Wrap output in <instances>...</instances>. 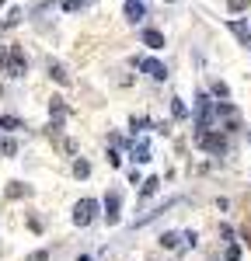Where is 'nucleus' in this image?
<instances>
[{"label":"nucleus","instance_id":"4be33fe9","mask_svg":"<svg viewBox=\"0 0 251 261\" xmlns=\"http://www.w3.org/2000/svg\"><path fill=\"white\" fill-rule=\"evenodd\" d=\"M227 11L230 14H244L248 11V0H227Z\"/></svg>","mask_w":251,"mask_h":261},{"label":"nucleus","instance_id":"1a4fd4ad","mask_svg":"<svg viewBox=\"0 0 251 261\" xmlns=\"http://www.w3.org/2000/svg\"><path fill=\"white\" fill-rule=\"evenodd\" d=\"M129 153H133V161H136V164H146V161H150V143H146L143 136H140V140H133Z\"/></svg>","mask_w":251,"mask_h":261},{"label":"nucleus","instance_id":"a211bd4d","mask_svg":"<svg viewBox=\"0 0 251 261\" xmlns=\"http://www.w3.org/2000/svg\"><path fill=\"white\" fill-rule=\"evenodd\" d=\"M0 129H7V133H18V129H21V119H18V115H0Z\"/></svg>","mask_w":251,"mask_h":261},{"label":"nucleus","instance_id":"a878e982","mask_svg":"<svg viewBox=\"0 0 251 261\" xmlns=\"http://www.w3.org/2000/svg\"><path fill=\"white\" fill-rule=\"evenodd\" d=\"M108 164H112V167H119V164H122V157H119V150H108Z\"/></svg>","mask_w":251,"mask_h":261},{"label":"nucleus","instance_id":"39448f33","mask_svg":"<svg viewBox=\"0 0 251 261\" xmlns=\"http://www.w3.org/2000/svg\"><path fill=\"white\" fill-rule=\"evenodd\" d=\"M140 42H143L146 49L157 53V49H164V32H157V28H143V32H140Z\"/></svg>","mask_w":251,"mask_h":261},{"label":"nucleus","instance_id":"f8f14e48","mask_svg":"<svg viewBox=\"0 0 251 261\" xmlns=\"http://www.w3.org/2000/svg\"><path fill=\"white\" fill-rule=\"evenodd\" d=\"M146 129H150V119H146V115H133V119H129V133H133V136H136V133H146Z\"/></svg>","mask_w":251,"mask_h":261},{"label":"nucleus","instance_id":"9b49d317","mask_svg":"<svg viewBox=\"0 0 251 261\" xmlns=\"http://www.w3.org/2000/svg\"><path fill=\"white\" fill-rule=\"evenodd\" d=\"M171 115L174 119H192V112H188V105L182 98H171Z\"/></svg>","mask_w":251,"mask_h":261},{"label":"nucleus","instance_id":"393cba45","mask_svg":"<svg viewBox=\"0 0 251 261\" xmlns=\"http://www.w3.org/2000/svg\"><path fill=\"white\" fill-rule=\"evenodd\" d=\"M182 237H185V244H188V247H195V244H199V233H195V230H185Z\"/></svg>","mask_w":251,"mask_h":261},{"label":"nucleus","instance_id":"f257e3e1","mask_svg":"<svg viewBox=\"0 0 251 261\" xmlns=\"http://www.w3.org/2000/svg\"><path fill=\"white\" fill-rule=\"evenodd\" d=\"M199 150H206L213 157H223L227 153V136H220V129H206V133H195Z\"/></svg>","mask_w":251,"mask_h":261},{"label":"nucleus","instance_id":"b1692460","mask_svg":"<svg viewBox=\"0 0 251 261\" xmlns=\"http://www.w3.org/2000/svg\"><path fill=\"white\" fill-rule=\"evenodd\" d=\"M73 174H77V178H87V174H91V164L87 161H73Z\"/></svg>","mask_w":251,"mask_h":261},{"label":"nucleus","instance_id":"2eb2a0df","mask_svg":"<svg viewBox=\"0 0 251 261\" xmlns=\"http://www.w3.org/2000/svg\"><path fill=\"white\" fill-rule=\"evenodd\" d=\"M84 7H87V0H60V11H66V14H77Z\"/></svg>","mask_w":251,"mask_h":261},{"label":"nucleus","instance_id":"ddd939ff","mask_svg":"<svg viewBox=\"0 0 251 261\" xmlns=\"http://www.w3.org/2000/svg\"><path fill=\"white\" fill-rule=\"evenodd\" d=\"M21 195H32V188L21 185V181H11V185H7V199H21Z\"/></svg>","mask_w":251,"mask_h":261},{"label":"nucleus","instance_id":"dca6fc26","mask_svg":"<svg viewBox=\"0 0 251 261\" xmlns=\"http://www.w3.org/2000/svg\"><path fill=\"white\" fill-rule=\"evenodd\" d=\"M209 94H213V98H220V101H227L230 98V87L223 81H213V87H209Z\"/></svg>","mask_w":251,"mask_h":261},{"label":"nucleus","instance_id":"0eeeda50","mask_svg":"<svg viewBox=\"0 0 251 261\" xmlns=\"http://www.w3.org/2000/svg\"><path fill=\"white\" fill-rule=\"evenodd\" d=\"M122 11H126V21H133V24L146 18V4H143V0H126Z\"/></svg>","mask_w":251,"mask_h":261},{"label":"nucleus","instance_id":"7ed1b4c3","mask_svg":"<svg viewBox=\"0 0 251 261\" xmlns=\"http://www.w3.org/2000/svg\"><path fill=\"white\" fill-rule=\"evenodd\" d=\"M94 216H98V202L94 199H81L73 205V223H77V226H91Z\"/></svg>","mask_w":251,"mask_h":261},{"label":"nucleus","instance_id":"aec40b11","mask_svg":"<svg viewBox=\"0 0 251 261\" xmlns=\"http://www.w3.org/2000/svg\"><path fill=\"white\" fill-rule=\"evenodd\" d=\"M157 185H161V178H146L143 188H140V199H150V195L157 192Z\"/></svg>","mask_w":251,"mask_h":261},{"label":"nucleus","instance_id":"423d86ee","mask_svg":"<svg viewBox=\"0 0 251 261\" xmlns=\"http://www.w3.org/2000/svg\"><path fill=\"white\" fill-rule=\"evenodd\" d=\"M119 192H108V199H105V220H108V226H115L119 223Z\"/></svg>","mask_w":251,"mask_h":261},{"label":"nucleus","instance_id":"cd10ccee","mask_svg":"<svg viewBox=\"0 0 251 261\" xmlns=\"http://www.w3.org/2000/svg\"><path fill=\"white\" fill-rule=\"evenodd\" d=\"M7 60H11V53H7V49L0 45V66H7Z\"/></svg>","mask_w":251,"mask_h":261},{"label":"nucleus","instance_id":"4468645a","mask_svg":"<svg viewBox=\"0 0 251 261\" xmlns=\"http://www.w3.org/2000/svg\"><path fill=\"white\" fill-rule=\"evenodd\" d=\"M21 18H24V11H21V7H14V11H11V14H7V18L0 21V32H7V28H14V24H18Z\"/></svg>","mask_w":251,"mask_h":261},{"label":"nucleus","instance_id":"9d476101","mask_svg":"<svg viewBox=\"0 0 251 261\" xmlns=\"http://www.w3.org/2000/svg\"><path fill=\"white\" fill-rule=\"evenodd\" d=\"M49 77H53V81H56V84H63V87L70 84V73L63 70L60 63H53V60H49Z\"/></svg>","mask_w":251,"mask_h":261},{"label":"nucleus","instance_id":"f03ea898","mask_svg":"<svg viewBox=\"0 0 251 261\" xmlns=\"http://www.w3.org/2000/svg\"><path fill=\"white\" fill-rule=\"evenodd\" d=\"M136 70H143L150 81H167V66L154 56H136Z\"/></svg>","mask_w":251,"mask_h":261},{"label":"nucleus","instance_id":"6e6552de","mask_svg":"<svg viewBox=\"0 0 251 261\" xmlns=\"http://www.w3.org/2000/svg\"><path fill=\"white\" fill-rule=\"evenodd\" d=\"M227 28L237 35V42L248 49V42H251V21H227Z\"/></svg>","mask_w":251,"mask_h":261},{"label":"nucleus","instance_id":"f3484780","mask_svg":"<svg viewBox=\"0 0 251 261\" xmlns=\"http://www.w3.org/2000/svg\"><path fill=\"white\" fill-rule=\"evenodd\" d=\"M49 115H53V119H66V105H63V98L49 101Z\"/></svg>","mask_w":251,"mask_h":261},{"label":"nucleus","instance_id":"5701e85b","mask_svg":"<svg viewBox=\"0 0 251 261\" xmlns=\"http://www.w3.org/2000/svg\"><path fill=\"white\" fill-rule=\"evenodd\" d=\"M223 261H241V247H237L234 241L227 244V251H223Z\"/></svg>","mask_w":251,"mask_h":261},{"label":"nucleus","instance_id":"20e7f679","mask_svg":"<svg viewBox=\"0 0 251 261\" xmlns=\"http://www.w3.org/2000/svg\"><path fill=\"white\" fill-rule=\"evenodd\" d=\"M24 70H28V60H24V53H21L18 45H11V60H7V66H4V73H7L11 81H18V77H24Z\"/></svg>","mask_w":251,"mask_h":261},{"label":"nucleus","instance_id":"bb28decb","mask_svg":"<svg viewBox=\"0 0 251 261\" xmlns=\"http://www.w3.org/2000/svg\"><path fill=\"white\" fill-rule=\"evenodd\" d=\"M28 261H49V251H35V254H28Z\"/></svg>","mask_w":251,"mask_h":261},{"label":"nucleus","instance_id":"6ab92c4d","mask_svg":"<svg viewBox=\"0 0 251 261\" xmlns=\"http://www.w3.org/2000/svg\"><path fill=\"white\" fill-rule=\"evenodd\" d=\"M178 241H185V237H182V233H161V247H167V251H174Z\"/></svg>","mask_w":251,"mask_h":261},{"label":"nucleus","instance_id":"412c9836","mask_svg":"<svg viewBox=\"0 0 251 261\" xmlns=\"http://www.w3.org/2000/svg\"><path fill=\"white\" fill-rule=\"evenodd\" d=\"M0 153H4V157H18V143L14 140H0Z\"/></svg>","mask_w":251,"mask_h":261},{"label":"nucleus","instance_id":"c756f323","mask_svg":"<svg viewBox=\"0 0 251 261\" xmlns=\"http://www.w3.org/2000/svg\"><path fill=\"white\" fill-rule=\"evenodd\" d=\"M248 143H251V133H248Z\"/></svg>","mask_w":251,"mask_h":261},{"label":"nucleus","instance_id":"c85d7f7f","mask_svg":"<svg viewBox=\"0 0 251 261\" xmlns=\"http://www.w3.org/2000/svg\"><path fill=\"white\" fill-rule=\"evenodd\" d=\"M167 4H178V0H167Z\"/></svg>","mask_w":251,"mask_h":261}]
</instances>
